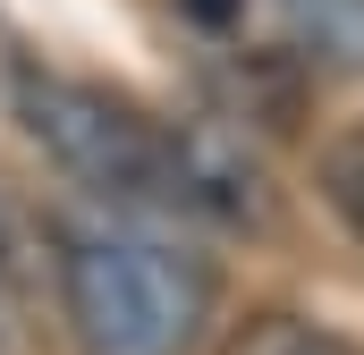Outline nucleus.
<instances>
[{"mask_svg": "<svg viewBox=\"0 0 364 355\" xmlns=\"http://www.w3.org/2000/svg\"><path fill=\"white\" fill-rule=\"evenodd\" d=\"M9 119L34 136V153L60 178H77L110 212H170V220H255L263 212V178L246 153H229L212 127H170L85 77L34 68L9 102Z\"/></svg>", "mask_w": 364, "mask_h": 355, "instance_id": "f257e3e1", "label": "nucleus"}, {"mask_svg": "<svg viewBox=\"0 0 364 355\" xmlns=\"http://www.w3.org/2000/svg\"><path fill=\"white\" fill-rule=\"evenodd\" d=\"M60 313L85 355H195L220 313V271L127 220H60Z\"/></svg>", "mask_w": 364, "mask_h": 355, "instance_id": "f03ea898", "label": "nucleus"}, {"mask_svg": "<svg viewBox=\"0 0 364 355\" xmlns=\"http://www.w3.org/2000/svg\"><path fill=\"white\" fill-rule=\"evenodd\" d=\"M296 60L314 68H339V77H364V0H272Z\"/></svg>", "mask_w": 364, "mask_h": 355, "instance_id": "7ed1b4c3", "label": "nucleus"}, {"mask_svg": "<svg viewBox=\"0 0 364 355\" xmlns=\"http://www.w3.org/2000/svg\"><path fill=\"white\" fill-rule=\"evenodd\" d=\"M220 355H356L339 330H322V322H305V313H279V305H263V313H246L237 330H229V347Z\"/></svg>", "mask_w": 364, "mask_h": 355, "instance_id": "20e7f679", "label": "nucleus"}, {"mask_svg": "<svg viewBox=\"0 0 364 355\" xmlns=\"http://www.w3.org/2000/svg\"><path fill=\"white\" fill-rule=\"evenodd\" d=\"M322 195H331V212L364 237V136H339L322 153Z\"/></svg>", "mask_w": 364, "mask_h": 355, "instance_id": "39448f33", "label": "nucleus"}, {"mask_svg": "<svg viewBox=\"0 0 364 355\" xmlns=\"http://www.w3.org/2000/svg\"><path fill=\"white\" fill-rule=\"evenodd\" d=\"M26 77H34V51H26V34L0 17V110L17 102V85H26Z\"/></svg>", "mask_w": 364, "mask_h": 355, "instance_id": "423d86ee", "label": "nucleus"}, {"mask_svg": "<svg viewBox=\"0 0 364 355\" xmlns=\"http://www.w3.org/2000/svg\"><path fill=\"white\" fill-rule=\"evenodd\" d=\"M0 271H9V254H0Z\"/></svg>", "mask_w": 364, "mask_h": 355, "instance_id": "0eeeda50", "label": "nucleus"}]
</instances>
